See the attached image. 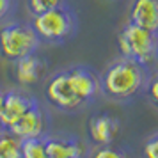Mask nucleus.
Instances as JSON below:
<instances>
[{
  "instance_id": "obj_1",
  "label": "nucleus",
  "mask_w": 158,
  "mask_h": 158,
  "mask_svg": "<svg viewBox=\"0 0 158 158\" xmlns=\"http://www.w3.org/2000/svg\"><path fill=\"white\" fill-rule=\"evenodd\" d=\"M100 94V75L93 68L75 64L52 73L44 82V100L66 114L91 105Z\"/></svg>"
},
{
  "instance_id": "obj_2",
  "label": "nucleus",
  "mask_w": 158,
  "mask_h": 158,
  "mask_svg": "<svg viewBox=\"0 0 158 158\" xmlns=\"http://www.w3.org/2000/svg\"><path fill=\"white\" fill-rule=\"evenodd\" d=\"M149 75V68L121 55L100 75V94L112 101H130L144 93Z\"/></svg>"
},
{
  "instance_id": "obj_3",
  "label": "nucleus",
  "mask_w": 158,
  "mask_h": 158,
  "mask_svg": "<svg viewBox=\"0 0 158 158\" xmlns=\"http://www.w3.org/2000/svg\"><path fill=\"white\" fill-rule=\"evenodd\" d=\"M30 25L36 30L41 44H64L78 29L77 15L68 4L32 16Z\"/></svg>"
},
{
  "instance_id": "obj_4",
  "label": "nucleus",
  "mask_w": 158,
  "mask_h": 158,
  "mask_svg": "<svg viewBox=\"0 0 158 158\" xmlns=\"http://www.w3.org/2000/svg\"><path fill=\"white\" fill-rule=\"evenodd\" d=\"M41 46L30 22H9L0 27V57L7 62H16L36 53Z\"/></svg>"
},
{
  "instance_id": "obj_5",
  "label": "nucleus",
  "mask_w": 158,
  "mask_h": 158,
  "mask_svg": "<svg viewBox=\"0 0 158 158\" xmlns=\"http://www.w3.org/2000/svg\"><path fill=\"white\" fill-rule=\"evenodd\" d=\"M117 43L123 57L133 59L146 68L158 62V36L139 25L126 23L117 34Z\"/></svg>"
},
{
  "instance_id": "obj_6",
  "label": "nucleus",
  "mask_w": 158,
  "mask_h": 158,
  "mask_svg": "<svg viewBox=\"0 0 158 158\" xmlns=\"http://www.w3.org/2000/svg\"><path fill=\"white\" fill-rule=\"evenodd\" d=\"M36 96L29 94L22 89H9L4 96V105L0 110V130L11 131V128L23 117V114L32 105H36Z\"/></svg>"
},
{
  "instance_id": "obj_7",
  "label": "nucleus",
  "mask_w": 158,
  "mask_h": 158,
  "mask_svg": "<svg viewBox=\"0 0 158 158\" xmlns=\"http://www.w3.org/2000/svg\"><path fill=\"white\" fill-rule=\"evenodd\" d=\"M121 130V121L112 114L100 112L94 114L87 123V135L93 146H107L115 140Z\"/></svg>"
},
{
  "instance_id": "obj_8",
  "label": "nucleus",
  "mask_w": 158,
  "mask_h": 158,
  "mask_svg": "<svg viewBox=\"0 0 158 158\" xmlns=\"http://www.w3.org/2000/svg\"><path fill=\"white\" fill-rule=\"evenodd\" d=\"M48 158H87L85 144L75 135H44Z\"/></svg>"
},
{
  "instance_id": "obj_9",
  "label": "nucleus",
  "mask_w": 158,
  "mask_h": 158,
  "mask_svg": "<svg viewBox=\"0 0 158 158\" xmlns=\"http://www.w3.org/2000/svg\"><path fill=\"white\" fill-rule=\"evenodd\" d=\"M13 66H15L13 77H15L16 84L22 87H32L39 84L46 73V68H48L46 60L43 57H39L37 52L13 62Z\"/></svg>"
},
{
  "instance_id": "obj_10",
  "label": "nucleus",
  "mask_w": 158,
  "mask_h": 158,
  "mask_svg": "<svg viewBox=\"0 0 158 158\" xmlns=\"http://www.w3.org/2000/svg\"><path fill=\"white\" fill-rule=\"evenodd\" d=\"M11 131L20 139H34V137L46 135V114H44L41 103L37 101L36 105H32L23 114L22 119L11 128Z\"/></svg>"
},
{
  "instance_id": "obj_11",
  "label": "nucleus",
  "mask_w": 158,
  "mask_h": 158,
  "mask_svg": "<svg viewBox=\"0 0 158 158\" xmlns=\"http://www.w3.org/2000/svg\"><path fill=\"white\" fill-rule=\"evenodd\" d=\"M128 22L158 36V0H131Z\"/></svg>"
},
{
  "instance_id": "obj_12",
  "label": "nucleus",
  "mask_w": 158,
  "mask_h": 158,
  "mask_svg": "<svg viewBox=\"0 0 158 158\" xmlns=\"http://www.w3.org/2000/svg\"><path fill=\"white\" fill-rule=\"evenodd\" d=\"M0 158H22V139L0 130Z\"/></svg>"
},
{
  "instance_id": "obj_13",
  "label": "nucleus",
  "mask_w": 158,
  "mask_h": 158,
  "mask_svg": "<svg viewBox=\"0 0 158 158\" xmlns=\"http://www.w3.org/2000/svg\"><path fill=\"white\" fill-rule=\"evenodd\" d=\"M22 158H48L44 137L22 139Z\"/></svg>"
},
{
  "instance_id": "obj_14",
  "label": "nucleus",
  "mask_w": 158,
  "mask_h": 158,
  "mask_svg": "<svg viewBox=\"0 0 158 158\" xmlns=\"http://www.w3.org/2000/svg\"><path fill=\"white\" fill-rule=\"evenodd\" d=\"M87 158H128V153L123 148H115L114 144H107V146H94L89 151Z\"/></svg>"
},
{
  "instance_id": "obj_15",
  "label": "nucleus",
  "mask_w": 158,
  "mask_h": 158,
  "mask_svg": "<svg viewBox=\"0 0 158 158\" xmlns=\"http://www.w3.org/2000/svg\"><path fill=\"white\" fill-rule=\"evenodd\" d=\"M66 4H68V0H27V9L32 16H36L44 13V11L66 6Z\"/></svg>"
},
{
  "instance_id": "obj_16",
  "label": "nucleus",
  "mask_w": 158,
  "mask_h": 158,
  "mask_svg": "<svg viewBox=\"0 0 158 158\" xmlns=\"http://www.w3.org/2000/svg\"><path fill=\"white\" fill-rule=\"evenodd\" d=\"M144 93H146L148 101L158 110V71L149 75V80H148V84H146Z\"/></svg>"
},
{
  "instance_id": "obj_17",
  "label": "nucleus",
  "mask_w": 158,
  "mask_h": 158,
  "mask_svg": "<svg viewBox=\"0 0 158 158\" xmlns=\"http://www.w3.org/2000/svg\"><path fill=\"white\" fill-rule=\"evenodd\" d=\"M142 158H158V131L151 133L142 144Z\"/></svg>"
},
{
  "instance_id": "obj_18",
  "label": "nucleus",
  "mask_w": 158,
  "mask_h": 158,
  "mask_svg": "<svg viewBox=\"0 0 158 158\" xmlns=\"http://www.w3.org/2000/svg\"><path fill=\"white\" fill-rule=\"evenodd\" d=\"M18 0H0V23H6L16 13Z\"/></svg>"
},
{
  "instance_id": "obj_19",
  "label": "nucleus",
  "mask_w": 158,
  "mask_h": 158,
  "mask_svg": "<svg viewBox=\"0 0 158 158\" xmlns=\"http://www.w3.org/2000/svg\"><path fill=\"white\" fill-rule=\"evenodd\" d=\"M4 96H6V91L0 89V110H2V105H4Z\"/></svg>"
}]
</instances>
